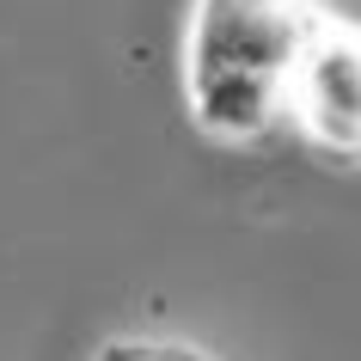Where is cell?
<instances>
[{"label": "cell", "mask_w": 361, "mask_h": 361, "mask_svg": "<svg viewBox=\"0 0 361 361\" xmlns=\"http://www.w3.org/2000/svg\"><path fill=\"white\" fill-rule=\"evenodd\" d=\"M324 0H190L178 92L214 147H257L282 129L288 74Z\"/></svg>", "instance_id": "1"}, {"label": "cell", "mask_w": 361, "mask_h": 361, "mask_svg": "<svg viewBox=\"0 0 361 361\" xmlns=\"http://www.w3.org/2000/svg\"><path fill=\"white\" fill-rule=\"evenodd\" d=\"M92 361H221V355L190 337H104Z\"/></svg>", "instance_id": "3"}, {"label": "cell", "mask_w": 361, "mask_h": 361, "mask_svg": "<svg viewBox=\"0 0 361 361\" xmlns=\"http://www.w3.org/2000/svg\"><path fill=\"white\" fill-rule=\"evenodd\" d=\"M282 129L306 153L361 171V19L324 0L306 31L282 98Z\"/></svg>", "instance_id": "2"}]
</instances>
